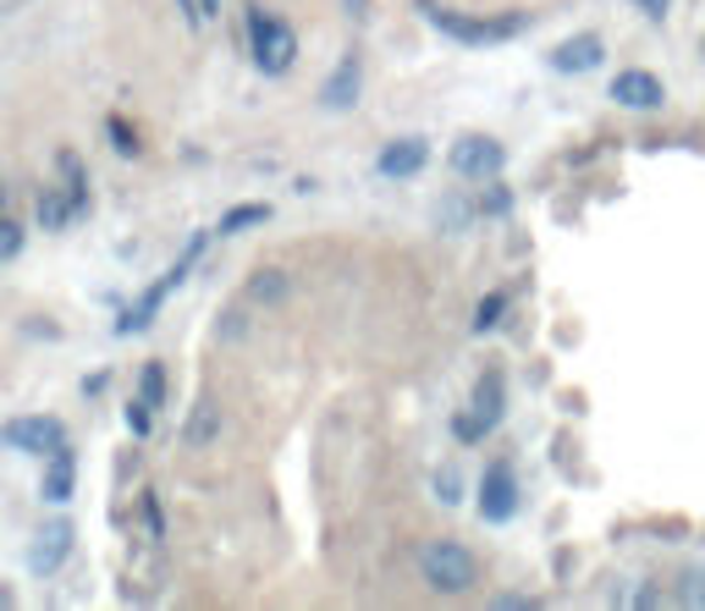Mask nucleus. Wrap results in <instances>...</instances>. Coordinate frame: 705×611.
<instances>
[{
  "instance_id": "f257e3e1",
  "label": "nucleus",
  "mask_w": 705,
  "mask_h": 611,
  "mask_svg": "<svg viewBox=\"0 0 705 611\" xmlns=\"http://www.w3.org/2000/svg\"><path fill=\"white\" fill-rule=\"evenodd\" d=\"M414 562H419V578H425L436 595H469L474 578H480L474 551L458 545V540H425V545L414 551Z\"/></svg>"
},
{
  "instance_id": "2eb2a0df",
  "label": "nucleus",
  "mask_w": 705,
  "mask_h": 611,
  "mask_svg": "<svg viewBox=\"0 0 705 611\" xmlns=\"http://www.w3.org/2000/svg\"><path fill=\"white\" fill-rule=\"evenodd\" d=\"M67 551H72V523H51V529L40 534V545L29 551V567H34V573H56V567L67 562Z\"/></svg>"
},
{
  "instance_id": "f8f14e48",
  "label": "nucleus",
  "mask_w": 705,
  "mask_h": 611,
  "mask_svg": "<svg viewBox=\"0 0 705 611\" xmlns=\"http://www.w3.org/2000/svg\"><path fill=\"white\" fill-rule=\"evenodd\" d=\"M72 485H78V457H72V446L61 441L56 452H45V485H40V496L45 501H72Z\"/></svg>"
},
{
  "instance_id": "7ed1b4c3",
  "label": "nucleus",
  "mask_w": 705,
  "mask_h": 611,
  "mask_svg": "<svg viewBox=\"0 0 705 611\" xmlns=\"http://www.w3.org/2000/svg\"><path fill=\"white\" fill-rule=\"evenodd\" d=\"M243 23H248V56H254V67H259L265 78L292 73V62H298V34H292L281 18H270L265 7H243Z\"/></svg>"
},
{
  "instance_id": "ddd939ff",
  "label": "nucleus",
  "mask_w": 705,
  "mask_h": 611,
  "mask_svg": "<svg viewBox=\"0 0 705 611\" xmlns=\"http://www.w3.org/2000/svg\"><path fill=\"white\" fill-rule=\"evenodd\" d=\"M56 171H61V188L72 199V215L83 221L89 215V166H83V155L78 149H56Z\"/></svg>"
},
{
  "instance_id": "2f4dec72",
  "label": "nucleus",
  "mask_w": 705,
  "mask_h": 611,
  "mask_svg": "<svg viewBox=\"0 0 705 611\" xmlns=\"http://www.w3.org/2000/svg\"><path fill=\"white\" fill-rule=\"evenodd\" d=\"M639 7H645V12H650V18H656V23H661V18H667V0H639Z\"/></svg>"
},
{
  "instance_id": "393cba45",
  "label": "nucleus",
  "mask_w": 705,
  "mask_h": 611,
  "mask_svg": "<svg viewBox=\"0 0 705 611\" xmlns=\"http://www.w3.org/2000/svg\"><path fill=\"white\" fill-rule=\"evenodd\" d=\"M18 254H23V226L0 215V265H7V259H18Z\"/></svg>"
},
{
  "instance_id": "6ab92c4d",
  "label": "nucleus",
  "mask_w": 705,
  "mask_h": 611,
  "mask_svg": "<svg viewBox=\"0 0 705 611\" xmlns=\"http://www.w3.org/2000/svg\"><path fill=\"white\" fill-rule=\"evenodd\" d=\"M248 298H254V303H281V298H287V270H254Z\"/></svg>"
},
{
  "instance_id": "f3484780",
  "label": "nucleus",
  "mask_w": 705,
  "mask_h": 611,
  "mask_svg": "<svg viewBox=\"0 0 705 611\" xmlns=\"http://www.w3.org/2000/svg\"><path fill=\"white\" fill-rule=\"evenodd\" d=\"M78 215H72V199H67V188H45L40 193V226L45 232H61V226H72Z\"/></svg>"
},
{
  "instance_id": "a878e982",
  "label": "nucleus",
  "mask_w": 705,
  "mask_h": 611,
  "mask_svg": "<svg viewBox=\"0 0 705 611\" xmlns=\"http://www.w3.org/2000/svg\"><path fill=\"white\" fill-rule=\"evenodd\" d=\"M149 424H155V408H149L144 397H133V402H127V430L144 441V435H149Z\"/></svg>"
},
{
  "instance_id": "b1692460",
  "label": "nucleus",
  "mask_w": 705,
  "mask_h": 611,
  "mask_svg": "<svg viewBox=\"0 0 705 611\" xmlns=\"http://www.w3.org/2000/svg\"><path fill=\"white\" fill-rule=\"evenodd\" d=\"M474 215H480L474 204H463V199H447V204H441V232H463Z\"/></svg>"
},
{
  "instance_id": "7c9ffc66",
  "label": "nucleus",
  "mask_w": 705,
  "mask_h": 611,
  "mask_svg": "<svg viewBox=\"0 0 705 611\" xmlns=\"http://www.w3.org/2000/svg\"><path fill=\"white\" fill-rule=\"evenodd\" d=\"M496 606H502V611H524L529 600H524V595H496Z\"/></svg>"
},
{
  "instance_id": "9d476101",
  "label": "nucleus",
  "mask_w": 705,
  "mask_h": 611,
  "mask_svg": "<svg viewBox=\"0 0 705 611\" xmlns=\"http://www.w3.org/2000/svg\"><path fill=\"white\" fill-rule=\"evenodd\" d=\"M601 56H606L601 34H573V40H562V45H557L546 62H551V73L579 78V73H595V67H601Z\"/></svg>"
},
{
  "instance_id": "dca6fc26",
  "label": "nucleus",
  "mask_w": 705,
  "mask_h": 611,
  "mask_svg": "<svg viewBox=\"0 0 705 611\" xmlns=\"http://www.w3.org/2000/svg\"><path fill=\"white\" fill-rule=\"evenodd\" d=\"M182 441L199 452V446H210V441H221V408L204 397L199 408H193V419H188V430H182Z\"/></svg>"
},
{
  "instance_id": "1a4fd4ad",
  "label": "nucleus",
  "mask_w": 705,
  "mask_h": 611,
  "mask_svg": "<svg viewBox=\"0 0 705 611\" xmlns=\"http://www.w3.org/2000/svg\"><path fill=\"white\" fill-rule=\"evenodd\" d=\"M430 166V144L425 138H392L387 149H381V160H376V171L387 177V182H409V177H419Z\"/></svg>"
},
{
  "instance_id": "cd10ccee",
  "label": "nucleus",
  "mask_w": 705,
  "mask_h": 611,
  "mask_svg": "<svg viewBox=\"0 0 705 611\" xmlns=\"http://www.w3.org/2000/svg\"><path fill=\"white\" fill-rule=\"evenodd\" d=\"M144 523H149V540H166V512H160L155 490H144Z\"/></svg>"
},
{
  "instance_id": "5701e85b",
  "label": "nucleus",
  "mask_w": 705,
  "mask_h": 611,
  "mask_svg": "<svg viewBox=\"0 0 705 611\" xmlns=\"http://www.w3.org/2000/svg\"><path fill=\"white\" fill-rule=\"evenodd\" d=\"M474 210H480V215H507V210H513V193H507L496 177H485V193H480Z\"/></svg>"
},
{
  "instance_id": "bb28decb",
  "label": "nucleus",
  "mask_w": 705,
  "mask_h": 611,
  "mask_svg": "<svg viewBox=\"0 0 705 611\" xmlns=\"http://www.w3.org/2000/svg\"><path fill=\"white\" fill-rule=\"evenodd\" d=\"M458 490H463V485H458V468H441V474H436V501H441V507H458V501H463Z\"/></svg>"
},
{
  "instance_id": "0eeeda50",
  "label": "nucleus",
  "mask_w": 705,
  "mask_h": 611,
  "mask_svg": "<svg viewBox=\"0 0 705 611\" xmlns=\"http://www.w3.org/2000/svg\"><path fill=\"white\" fill-rule=\"evenodd\" d=\"M0 441H7L12 452L45 457V452H56L67 441V430H61V419H7V424H0Z\"/></svg>"
},
{
  "instance_id": "4be33fe9",
  "label": "nucleus",
  "mask_w": 705,
  "mask_h": 611,
  "mask_svg": "<svg viewBox=\"0 0 705 611\" xmlns=\"http://www.w3.org/2000/svg\"><path fill=\"white\" fill-rule=\"evenodd\" d=\"M105 138H111V149H116V155H138V149H144V144H138V133H133L122 116H105Z\"/></svg>"
},
{
  "instance_id": "72a5a7b5",
  "label": "nucleus",
  "mask_w": 705,
  "mask_h": 611,
  "mask_svg": "<svg viewBox=\"0 0 705 611\" xmlns=\"http://www.w3.org/2000/svg\"><path fill=\"white\" fill-rule=\"evenodd\" d=\"M347 12H352V18H365V0H347Z\"/></svg>"
},
{
  "instance_id": "c85d7f7f",
  "label": "nucleus",
  "mask_w": 705,
  "mask_h": 611,
  "mask_svg": "<svg viewBox=\"0 0 705 611\" xmlns=\"http://www.w3.org/2000/svg\"><path fill=\"white\" fill-rule=\"evenodd\" d=\"M452 430H458V441H469V446H474V441H485V430H480V419H474V413H458V419H452Z\"/></svg>"
},
{
  "instance_id": "39448f33",
  "label": "nucleus",
  "mask_w": 705,
  "mask_h": 611,
  "mask_svg": "<svg viewBox=\"0 0 705 611\" xmlns=\"http://www.w3.org/2000/svg\"><path fill=\"white\" fill-rule=\"evenodd\" d=\"M502 166H507V149H502L496 138H485V133H463V138L452 144V171L469 177V182L502 177Z\"/></svg>"
},
{
  "instance_id": "a211bd4d",
  "label": "nucleus",
  "mask_w": 705,
  "mask_h": 611,
  "mask_svg": "<svg viewBox=\"0 0 705 611\" xmlns=\"http://www.w3.org/2000/svg\"><path fill=\"white\" fill-rule=\"evenodd\" d=\"M265 221H270V204H237V210H226V215H221V237H237V232L265 226Z\"/></svg>"
},
{
  "instance_id": "9b49d317",
  "label": "nucleus",
  "mask_w": 705,
  "mask_h": 611,
  "mask_svg": "<svg viewBox=\"0 0 705 611\" xmlns=\"http://www.w3.org/2000/svg\"><path fill=\"white\" fill-rule=\"evenodd\" d=\"M359 89H365V67H359V56H342L336 62V73L325 78V89H320V105L325 111H352V105H359Z\"/></svg>"
},
{
  "instance_id": "f03ea898",
  "label": "nucleus",
  "mask_w": 705,
  "mask_h": 611,
  "mask_svg": "<svg viewBox=\"0 0 705 611\" xmlns=\"http://www.w3.org/2000/svg\"><path fill=\"white\" fill-rule=\"evenodd\" d=\"M419 12H425V23H430L436 34H447V40H458V45H496V40H513V34L529 29L524 12H507V18H463V12H452V7H436V0H419Z\"/></svg>"
},
{
  "instance_id": "c756f323",
  "label": "nucleus",
  "mask_w": 705,
  "mask_h": 611,
  "mask_svg": "<svg viewBox=\"0 0 705 611\" xmlns=\"http://www.w3.org/2000/svg\"><path fill=\"white\" fill-rule=\"evenodd\" d=\"M177 12H182V23H188V29H204V12H199V0H177Z\"/></svg>"
},
{
  "instance_id": "423d86ee",
  "label": "nucleus",
  "mask_w": 705,
  "mask_h": 611,
  "mask_svg": "<svg viewBox=\"0 0 705 611\" xmlns=\"http://www.w3.org/2000/svg\"><path fill=\"white\" fill-rule=\"evenodd\" d=\"M513 512H518V474H513L507 457H496L485 468V479H480V518L485 523H507Z\"/></svg>"
},
{
  "instance_id": "aec40b11",
  "label": "nucleus",
  "mask_w": 705,
  "mask_h": 611,
  "mask_svg": "<svg viewBox=\"0 0 705 611\" xmlns=\"http://www.w3.org/2000/svg\"><path fill=\"white\" fill-rule=\"evenodd\" d=\"M502 314H507V292H485L480 298V309H474V331L485 336V331H496L502 325Z\"/></svg>"
},
{
  "instance_id": "6e6552de",
  "label": "nucleus",
  "mask_w": 705,
  "mask_h": 611,
  "mask_svg": "<svg viewBox=\"0 0 705 611\" xmlns=\"http://www.w3.org/2000/svg\"><path fill=\"white\" fill-rule=\"evenodd\" d=\"M612 100H617V105H628V111H661V105H667V89H661V78H656V73L628 67V73H617V78H612Z\"/></svg>"
},
{
  "instance_id": "4468645a",
  "label": "nucleus",
  "mask_w": 705,
  "mask_h": 611,
  "mask_svg": "<svg viewBox=\"0 0 705 611\" xmlns=\"http://www.w3.org/2000/svg\"><path fill=\"white\" fill-rule=\"evenodd\" d=\"M502 408H507V386H502V375L491 369V375H480V386H474V402H469V413L480 419V430L491 435L496 424H502Z\"/></svg>"
},
{
  "instance_id": "473e14b6",
  "label": "nucleus",
  "mask_w": 705,
  "mask_h": 611,
  "mask_svg": "<svg viewBox=\"0 0 705 611\" xmlns=\"http://www.w3.org/2000/svg\"><path fill=\"white\" fill-rule=\"evenodd\" d=\"M199 12H204V23H210V18H221V0H199Z\"/></svg>"
},
{
  "instance_id": "412c9836",
  "label": "nucleus",
  "mask_w": 705,
  "mask_h": 611,
  "mask_svg": "<svg viewBox=\"0 0 705 611\" xmlns=\"http://www.w3.org/2000/svg\"><path fill=\"white\" fill-rule=\"evenodd\" d=\"M138 397H144L149 408H166V364H144V375H138Z\"/></svg>"
},
{
  "instance_id": "20e7f679",
  "label": "nucleus",
  "mask_w": 705,
  "mask_h": 611,
  "mask_svg": "<svg viewBox=\"0 0 705 611\" xmlns=\"http://www.w3.org/2000/svg\"><path fill=\"white\" fill-rule=\"evenodd\" d=\"M204 243H210V232H193V243L182 248V259H177V265H171V270H166V276H160V281H155V287H149L138 303H127V309H122V320H116V331H122V336H138V331H149V325H155L160 303H166V298H171V292L188 281V270L199 265Z\"/></svg>"
}]
</instances>
